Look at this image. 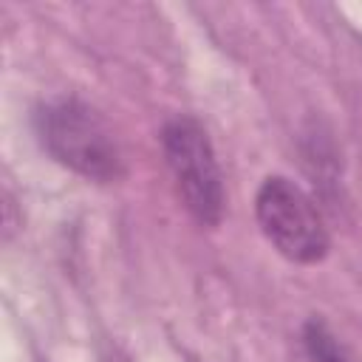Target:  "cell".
Returning a JSON list of instances; mask_svg holds the SVG:
<instances>
[{"instance_id":"7a4b0ae2","label":"cell","mask_w":362,"mask_h":362,"mask_svg":"<svg viewBox=\"0 0 362 362\" xmlns=\"http://www.w3.org/2000/svg\"><path fill=\"white\" fill-rule=\"evenodd\" d=\"M164 156L173 173L178 198L195 221L204 226H218L223 218V178L206 130L189 119L178 116L164 127Z\"/></svg>"},{"instance_id":"277c9868","label":"cell","mask_w":362,"mask_h":362,"mask_svg":"<svg viewBox=\"0 0 362 362\" xmlns=\"http://www.w3.org/2000/svg\"><path fill=\"white\" fill-rule=\"evenodd\" d=\"M300 342H303V359L305 362H351L348 351L339 345V339L320 320H311L303 328Z\"/></svg>"},{"instance_id":"6da1fadb","label":"cell","mask_w":362,"mask_h":362,"mask_svg":"<svg viewBox=\"0 0 362 362\" xmlns=\"http://www.w3.org/2000/svg\"><path fill=\"white\" fill-rule=\"evenodd\" d=\"M37 130L48 153L90 181H116L124 173V156L113 127L82 99H51L37 110Z\"/></svg>"},{"instance_id":"3957f363","label":"cell","mask_w":362,"mask_h":362,"mask_svg":"<svg viewBox=\"0 0 362 362\" xmlns=\"http://www.w3.org/2000/svg\"><path fill=\"white\" fill-rule=\"evenodd\" d=\"M257 223L272 246L294 263H317L328 252V232L314 201L288 178L272 175L255 201Z\"/></svg>"}]
</instances>
